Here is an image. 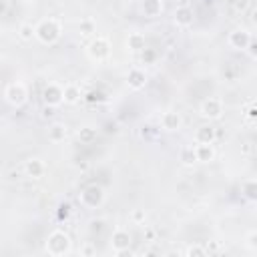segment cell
Here are the masks:
<instances>
[{
	"instance_id": "15",
	"label": "cell",
	"mask_w": 257,
	"mask_h": 257,
	"mask_svg": "<svg viewBox=\"0 0 257 257\" xmlns=\"http://www.w3.org/2000/svg\"><path fill=\"white\" fill-rule=\"evenodd\" d=\"M79 99H80V89L75 87V84H68V87L62 89V100L68 102V105H75Z\"/></svg>"
},
{
	"instance_id": "24",
	"label": "cell",
	"mask_w": 257,
	"mask_h": 257,
	"mask_svg": "<svg viewBox=\"0 0 257 257\" xmlns=\"http://www.w3.org/2000/svg\"><path fill=\"white\" fill-rule=\"evenodd\" d=\"M245 187H247V197H255V183L253 181H249V183H245Z\"/></svg>"
},
{
	"instance_id": "8",
	"label": "cell",
	"mask_w": 257,
	"mask_h": 257,
	"mask_svg": "<svg viewBox=\"0 0 257 257\" xmlns=\"http://www.w3.org/2000/svg\"><path fill=\"white\" fill-rule=\"evenodd\" d=\"M44 100H46V105L57 107L59 102H62V89L57 87V84H48L44 89Z\"/></svg>"
},
{
	"instance_id": "6",
	"label": "cell",
	"mask_w": 257,
	"mask_h": 257,
	"mask_svg": "<svg viewBox=\"0 0 257 257\" xmlns=\"http://www.w3.org/2000/svg\"><path fill=\"white\" fill-rule=\"evenodd\" d=\"M113 249H115V253H123L125 249H129V243H131V235L127 233V231H123V229H117L115 233H113Z\"/></svg>"
},
{
	"instance_id": "10",
	"label": "cell",
	"mask_w": 257,
	"mask_h": 257,
	"mask_svg": "<svg viewBox=\"0 0 257 257\" xmlns=\"http://www.w3.org/2000/svg\"><path fill=\"white\" fill-rule=\"evenodd\" d=\"M193 151H195V161H201V163H209L215 157L213 147L211 145H205V143H199Z\"/></svg>"
},
{
	"instance_id": "14",
	"label": "cell",
	"mask_w": 257,
	"mask_h": 257,
	"mask_svg": "<svg viewBox=\"0 0 257 257\" xmlns=\"http://www.w3.org/2000/svg\"><path fill=\"white\" fill-rule=\"evenodd\" d=\"M24 171H26L28 177H40V175L44 173V165H42V161H39V159H30V161H26Z\"/></svg>"
},
{
	"instance_id": "21",
	"label": "cell",
	"mask_w": 257,
	"mask_h": 257,
	"mask_svg": "<svg viewBox=\"0 0 257 257\" xmlns=\"http://www.w3.org/2000/svg\"><path fill=\"white\" fill-rule=\"evenodd\" d=\"M32 34H34V28L30 24H22L20 26V39L28 40V39H32Z\"/></svg>"
},
{
	"instance_id": "26",
	"label": "cell",
	"mask_w": 257,
	"mask_h": 257,
	"mask_svg": "<svg viewBox=\"0 0 257 257\" xmlns=\"http://www.w3.org/2000/svg\"><path fill=\"white\" fill-rule=\"evenodd\" d=\"M6 8H8V2H6V0H0V14H4Z\"/></svg>"
},
{
	"instance_id": "23",
	"label": "cell",
	"mask_w": 257,
	"mask_h": 257,
	"mask_svg": "<svg viewBox=\"0 0 257 257\" xmlns=\"http://www.w3.org/2000/svg\"><path fill=\"white\" fill-rule=\"evenodd\" d=\"M205 253H207V249H203V247H191L187 251V255H205Z\"/></svg>"
},
{
	"instance_id": "1",
	"label": "cell",
	"mask_w": 257,
	"mask_h": 257,
	"mask_svg": "<svg viewBox=\"0 0 257 257\" xmlns=\"http://www.w3.org/2000/svg\"><path fill=\"white\" fill-rule=\"evenodd\" d=\"M34 34H37L39 40H42L44 44H50L60 37V26H59L57 20L48 19V20H42L37 28H34Z\"/></svg>"
},
{
	"instance_id": "25",
	"label": "cell",
	"mask_w": 257,
	"mask_h": 257,
	"mask_svg": "<svg viewBox=\"0 0 257 257\" xmlns=\"http://www.w3.org/2000/svg\"><path fill=\"white\" fill-rule=\"evenodd\" d=\"M82 30H84V34H89V32H93V22H82Z\"/></svg>"
},
{
	"instance_id": "4",
	"label": "cell",
	"mask_w": 257,
	"mask_h": 257,
	"mask_svg": "<svg viewBox=\"0 0 257 257\" xmlns=\"http://www.w3.org/2000/svg\"><path fill=\"white\" fill-rule=\"evenodd\" d=\"M80 199H82V203L87 205V207H97V205L102 201V189L97 187V185H91L89 189H84Z\"/></svg>"
},
{
	"instance_id": "3",
	"label": "cell",
	"mask_w": 257,
	"mask_h": 257,
	"mask_svg": "<svg viewBox=\"0 0 257 257\" xmlns=\"http://www.w3.org/2000/svg\"><path fill=\"white\" fill-rule=\"evenodd\" d=\"M26 97H28L26 95V89H24V84H20V82H12L10 87L6 89V99H8L10 105H14V107L24 105Z\"/></svg>"
},
{
	"instance_id": "18",
	"label": "cell",
	"mask_w": 257,
	"mask_h": 257,
	"mask_svg": "<svg viewBox=\"0 0 257 257\" xmlns=\"http://www.w3.org/2000/svg\"><path fill=\"white\" fill-rule=\"evenodd\" d=\"M161 0H145V4H143V10L147 16H157L161 14Z\"/></svg>"
},
{
	"instance_id": "20",
	"label": "cell",
	"mask_w": 257,
	"mask_h": 257,
	"mask_svg": "<svg viewBox=\"0 0 257 257\" xmlns=\"http://www.w3.org/2000/svg\"><path fill=\"white\" fill-rule=\"evenodd\" d=\"M79 137H80V141L91 143V141L95 139V137H97V133H95V129H91V127H84V129L79 131Z\"/></svg>"
},
{
	"instance_id": "19",
	"label": "cell",
	"mask_w": 257,
	"mask_h": 257,
	"mask_svg": "<svg viewBox=\"0 0 257 257\" xmlns=\"http://www.w3.org/2000/svg\"><path fill=\"white\" fill-rule=\"evenodd\" d=\"M129 48L133 50H143L145 48V37L139 32H133L131 37H129Z\"/></svg>"
},
{
	"instance_id": "27",
	"label": "cell",
	"mask_w": 257,
	"mask_h": 257,
	"mask_svg": "<svg viewBox=\"0 0 257 257\" xmlns=\"http://www.w3.org/2000/svg\"><path fill=\"white\" fill-rule=\"evenodd\" d=\"M135 219H137V221H141V219H145V213H143V211H137V213H135Z\"/></svg>"
},
{
	"instance_id": "16",
	"label": "cell",
	"mask_w": 257,
	"mask_h": 257,
	"mask_svg": "<svg viewBox=\"0 0 257 257\" xmlns=\"http://www.w3.org/2000/svg\"><path fill=\"white\" fill-rule=\"evenodd\" d=\"M64 137H66V127L60 125V123H57V125H53L48 129V139L50 141L60 143V141H64Z\"/></svg>"
},
{
	"instance_id": "22",
	"label": "cell",
	"mask_w": 257,
	"mask_h": 257,
	"mask_svg": "<svg viewBox=\"0 0 257 257\" xmlns=\"http://www.w3.org/2000/svg\"><path fill=\"white\" fill-rule=\"evenodd\" d=\"M183 161H185V163H193V161H195V151H193V147L187 149V151L183 153Z\"/></svg>"
},
{
	"instance_id": "5",
	"label": "cell",
	"mask_w": 257,
	"mask_h": 257,
	"mask_svg": "<svg viewBox=\"0 0 257 257\" xmlns=\"http://www.w3.org/2000/svg\"><path fill=\"white\" fill-rule=\"evenodd\" d=\"M221 113H223V109H221V100L217 99H207L201 105V115L203 117H209V119H219Z\"/></svg>"
},
{
	"instance_id": "2",
	"label": "cell",
	"mask_w": 257,
	"mask_h": 257,
	"mask_svg": "<svg viewBox=\"0 0 257 257\" xmlns=\"http://www.w3.org/2000/svg\"><path fill=\"white\" fill-rule=\"evenodd\" d=\"M68 249H71V239H68V235H64L62 231L50 233L48 241H46V251L48 253H53V255H64V253H68Z\"/></svg>"
},
{
	"instance_id": "13",
	"label": "cell",
	"mask_w": 257,
	"mask_h": 257,
	"mask_svg": "<svg viewBox=\"0 0 257 257\" xmlns=\"http://www.w3.org/2000/svg\"><path fill=\"white\" fill-rule=\"evenodd\" d=\"M161 125H163V129H167V131H177V129L181 127V117H179L177 113H165V115L161 117Z\"/></svg>"
},
{
	"instance_id": "28",
	"label": "cell",
	"mask_w": 257,
	"mask_h": 257,
	"mask_svg": "<svg viewBox=\"0 0 257 257\" xmlns=\"http://www.w3.org/2000/svg\"><path fill=\"white\" fill-rule=\"evenodd\" d=\"M44 115L50 117V115H53V109H48V107H46V109H44Z\"/></svg>"
},
{
	"instance_id": "17",
	"label": "cell",
	"mask_w": 257,
	"mask_h": 257,
	"mask_svg": "<svg viewBox=\"0 0 257 257\" xmlns=\"http://www.w3.org/2000/svg\"><path fill=\"white\" fill-rule=\"evenodd\" d=\"M129 84L133 89H141L145 87V73L139 71V68H133L131 75H129Z\"/></svg>"
},
{
	"instance_id": "9",
	"label": "cell",
	"mask_w": 257,
	"mask_h": 257,
	"mask_svg": "<svg viewBox=\"0 0 257 257\" xmlns=\"http://www.w3.org/2000/svg\"><path fill=\"white\" fill-rule=\"evenodd\" d=\"M229 42H231V46H235V48H247L249 42H251V34H249L247 30H235V32H231Z\"/></svg>"
},
{
	"instance_id": "29",
	"label": "cell",
	"mask_w": 257,
	"mask_h": 257,
	"mask_svg": "<svg viewBox=\"0 0 257 257\" xmlns=\"http://www.w3.org/2000/svg\"><path fill=\"white\" fill-rule=\"evenodd\" d=\"M26 2H32V0H26Z\"/></svg>"
},
{
	"instance_id": "11",
	"label": "cell",
	"mask_w": 257,
	"mask_h": 257,
	"mask_svg": "<svg viewBox=\"0 0 257 257\" xmlns=\"http://www.w3.org/2000/svg\"><path fill=\"white\" fill-rule=\"evenodd\" d=\"M195 139H197V143L213 145V141H215V129H213V127H209V125L199 127V129H197V133H195Z\"/></svg>"
},
{
	"instance_id": "7",
	"label": "cell",
	"mask_w": 257,
	"mask_h": 257,
	"mask_svg": "<svg viewBox=\"0 0 257 257\" xmlns=\"http://www.w3.org/2000/svg\"><path fill=\"white\" fill-rule=\"evenodd\" d=\"M89 53H91V57L97 59V60L105 59V57L109 55V42H107L105 39H97V40H93V42H91V48H89Z\"/></svg>"
},
{
	"instance_id": "12",
	"label": "cell",
	"mask_w": 257,
	"mask_h": 257,
	"mask_svg": "<svg viewBox=\"0 0 257 257\" xmlns=\"http://www.w3.org/2000/svg\"><path fill=\"white\" fill-rule=\"evenodd\" d=\"M175 22H177L179 26H189V24L193 22V10H191L189 6L177 8V12H175Z\"/></svg>"
}]
</instances>
